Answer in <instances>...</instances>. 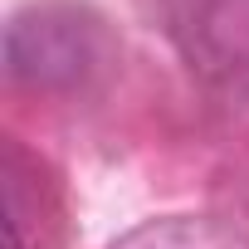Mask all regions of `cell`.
<instances>
[{"mask_svg": "<svg viewBox=\"0 0 249 249\" xmlns=\"http://www.w3.org/2000/svg\"><path fill=\"white\" fill-rule=\"evenodd\" d=\"M107 64V30L88 5L44 0L5 25V73L35 93H78Z\"/></svg>", "mask_w": 249, "mask_h": 249, "instance_id": "cell-1", "label": "cell"}, {"mask_svg": "<svg viewBox=\"0 0 249 249\" xmlns=\"http://www.w3.org/2000/svg\"><path fill=\"white\" fill-rule=\"evenodd\" d=\"M171 35L205 78L249 88V0H176Z\"/></svg>", "mask_w": 249, "mask_h": 249, "instance_id": "cell-2", "label": "cell"}, {"mask_svg": "<svg viewBox=\"0 0 249 249\" xmlns=\"http://www.w3.org/2000/svg\"><path fill=\"white\" fill-rule=\"evenodd\" d=\"M191 239H196L191 225H147V230L127 234L122 244H112V249H186Z\"/></svg>", "mask_w": 249, "mask_h": 249, "instance_id": "cell-3", "label": "cell"}]
</instances>
